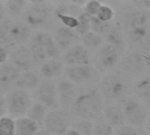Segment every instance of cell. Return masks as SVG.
Instances as JSON below:
<instances>
[{"label":"cell","mask_w":150,"mask_h":135,"mask_svg":"<svg viewBox=\"0 0 150 135\" xmlns=\"http://www.w3.org/2000/svg\"><path fill=\"white\" fill-rule=\"evenodd\" d=\"M121 26L127 41L138 51L150 50V11H142L132 5L123 8L118 21Z\"/></svg>","instance_id":"obj_1"},{"label":"cell","mask_w":150,"mask_h":135,"mask_svg":"<svg viewBox=\"0 0 150 135\" xmlns=\"http://www.w3.org/2000/svg\"><path fill=\"white\" fill-rule=\"evenodd\" d=\"M99 90L105 105H121L131 97L132 83L122 71L112 70L101 78Z\"/></svg>","instance_id":"obj_2"},{"label":"cell","mask_w":150,"mask_h":135,"mask_svg":"<svg viewBox=\"0 0 150 135\" xmlns=\"http://www.w3.org/2000/svg\"><path fill=\"white\" fill-rule=\"evenodd\" d=\"M105 106V102L99 89L91 88L78 92L71 110L76 117L81 119L80 120L93 122L102 118Z\"/></svg>","instance_id":"obj_3"},{"label":"cell","mask_w":150,"mask_h":135,"mask_svg":"<svg viewBox=\"0 0 150 135\" xmlns=\"http://www.w3.org/2000/svg\"><path fill=\"white\" fill-rule=\"evenodd\" d=\"M27 47L35 64L41 65L50 59H60V51L53 35L45 31H38L32 35Z\"/></svg>","instance_id":"obj_4"},{"label":"cell","mask_w":150,"mask_h":135,"mask_svg":"<svg viewBox=\"0 0 150 135\" xmlns=\"http://www.w3.org/2000/svg\"><path fill=\"white\" fill-rule=\"evenodd\" d=\"M52 7L46 1L28 2L27 7L23 13V21L31 28L43 27L50 19Z\"/></svg>","instance_id":"obj_5"},{"label":"cell","mask_w":150,"mask_h":135,"mask_svg":"<svg viewBox=\"0 0 150 135\" xmlns=\"http://www.w3.org/2000/svg\"><path fill=\"white\" fill-rule=\"evenodd\" d=\"M5 98L8 114L11 118L16 119L26 116L28 110L33 105L29 91L23 90L13 89L8 91Z\"/></svg>","instance_id":"obj_6"},{"label":"cell","mask_w":150,"mask_h":135,"mask_svg":"<svg viewBox=\"0 0 150 135\" xmlns=\"http://www.w3.org/2000/svg\"><path fill=\"white\" fill-rule=\"evenodd\" d=\"M120 105L127 125L137 128H142L146 126L149 117L148 109L138 98L129 97Z\"/></svg>","instance_id":"obj_7"},{"label":"cell","mask_w":150,"mask_h":135,"mask_svg":"<svg viewBox=\"0 0 150 135\" xmlns=\"http://www.w3.org/2000/svg\"><path fill=\"white\" fill-rule=\"evenodd\" d=\"M121 59V53L113 46L105 44L95 52L94 68L96 70L106 74L112 71L115 67L120 64Z\"/></svg>","instance_id":"obj_8"},{"label":"cell","mask_w":150,"mask_h":135,"mask_svg":"<svg viewBox=\"0 0 150 135\" xmlns=\"http://www.w3.org/2000/svg\"><path fill=\"white\" fill-rule=\"evenodd\" d=\"M120 66L124 74L135 76V77L145 74L148 69L144 53L138 50H132L121 55Z\"/></svg>","instance_id":"obj_9"},{"label":"cell","mask_w":150,"mask_h":135,"mask_svg":"<svg viewBox=\"0 0 150 135\" xmlns=\"http://www.w3.org/2000/svg\"><path fill=\"white\" fill-rule=\"evenodd\" d=\"M44 129L53 135H64L71 127V119L63 110L49 111L43 123Z\"/></svg>","instance_id":"obj_10"},{"label":"cell","mask_w":150,"mask_h":135,"mask_svg":"<svg viewBox=\"0 0 150 135\" xmlns=\"http://www.w3.org/2000/svg\"><path fill=\"white\" fill-rule=\"evenodd\" d=\"M38 102L45 105L48 110H56L60 107L56 84L50 80H44L36 89Z\"/></svg>","instance_id":"obj_11"},{"label":"cell","mask_w":150,"mask_h":135,"mask_svg":"<svg viewBox=\"0 0 150 135\" xmlns=\"http://www.w3.org/2000/svg\"><path fill=\"white\" fill-rule=\"evenodd\" d=\"M32 37V28L29 27L24 21L11 20L8 32L9 47L25 46Z\"/></svg>","instance_id":"obj_12"},{"label":"cell","mask_w":150,"mask_h":135,"mask_svg":"<svg viewBox=\"0 0 150 135\" xmlns=\"http://www.w3.org/2000/svg\"><path fill=\"white\" fill-rule=\"evenodd\" d=\"M62 60L66 67L91 65V53L79 42L65 51Z\"/></svg>","instance_id":"obj_13"},{"label":"cell","mask_w":150,"mask_h":135,"mask_svg":"<svg viewBox=\"0 0 150 135\" xmlns=\"http://www.w3.org/2000/svg\"><path fill=\"white\" fill-rule=\"evenodd\" d=\"M95 68L91 65L69 66L65 67V78L76 86L84 85L91 83L95 76Z\"/></svg>","instance_id":"obj_14"},{"label":"cell","mask_w":150,"mask_h":135,"mask_svg":"<svg viewBox=\"0 0 150 135\" xmlns=\"http://www.w3.org/2000/svg\"><path fill=\"white\" fill-rule=\"evenodd\" d=\"M9 61L16 66L21 72L32 70L35 65L30 51L26 46L16 47L9 50Z\"/></svg>","instance_id":"obj_15"},{"label":"cell","mask_w":150,"mask_h":135,"mask_svg":"<svg viewBox=\"0 0 150 135\" xmlns=\"http://www.w3.org/2000/svg\"><path fill=\"white\" fill-rule=\"evenodd\" d=\"M59 105L63 109L71 108L78 92L76 85L72 83L67 78L60 79L56 83Z\"/></svg>","instance_id":"obj_16"},{"label":"cell","mask_w":150,"mask_h":135,"mask_svg":"<svg viewBox=\"0 0 150 135\" xmlns=\"http://www.w3.org/2000/svg\"><path fill=\"white\" fill-rule=\"evenodd\" d=\"M53 37L62 53H64L80 41V36L75 30L63 25L58 26L55 29Z\"/></svg>","instance_id":"obj_17"},{"label":"cell","mask_w":150,"mask_h":135,"mask_svg":"<svg viewBox=\"0 0 150 135\" xmlns=\"http://www.w3.org/2000/svg\"><path fill=\"white\" fill-rule=\"evenodd\" d=\"M132 91L147 109H150V73H145L135 78L132 83Z\"/></svg>","instance_id":"obj_18"},{"label":"cell","mask_w":150,"mask_h":135,"mask_svg":"<svg viewBox=\"0 0 150 135\" xmlns=\"http://www.w3.org/2000/svg\"><path fill=\"white\" fill-rule=\"evenodd\" d=\"M21 73V70L10 61L0 65V90L5 91L14 88Z\"/></svg>","instance_id":"obj_19"},{"label":"cell","mask_w":150,"mask_h":135,"mask_svg":"<svg viewBox=\"0 0 150 135\" xmlns=\"http://www.w3.org/2000/svg\"><path fill=\"white\" fill-rule=\"evenodd\" d=\"M65 69V64L61 59H50L40 65L39 74L45 80H53L60 77Z\"/></svg>","instance_id":"obj_20"},{"label":"cell","mask_w":150,"mask_h":135,"mask_svg":"<svg viewBox=\"0 0 150 135\" xmlns=\"http://www.w3.org/2000/svg\"><path fill=\"white\" fill-rule=\"evenodd\" d=\"M103 38L105 43L113 46L119 51H120L121 54L127 47L126 36L121 26L118 22L112 24L111 27L109 28L107 33L103 36Z\"/></svg>","instance_id":"obj_21"},{"label":"cell","mask_w":150,"mask_h":135,"mask_svg":"<svg viewBox=\"0 0 150 135\" xmlns=\"http://www.w3.org/2000/svg\"><path fill=\"white\" fill-rule=\"evenodd\" d=\"M102 117L114 129L127 124L121 105H105Z\"/></svg>","instance_id":"obj_22"},{"label":"cell","mask_w":150,"mask_h":135,"mask_svg":"<svg viewBox=\"0 0 150 135\" xmlns=\"http://www.w3.org/2000/svg\"><path fill=\"white\" fill-rule=\"evenodd\" d=\"M40 77L41 76H40V74H38L33 69L22 72L14 85V89L23 90L26 91L36 90L42 82Z\"/></svg>","instance_id":"obj_23"},{"label":"cell","mask_w":150,"mask_h":135,"mask_svg":"<svg viewBox=\"0 0 150 135\" xmlns=\"http://www.w3.org/2000/svg\"><path fill=\"white\" fill-rule=\"evenodd\" d=\"M15 135H36L40 127L26 116L15 120Z\"/></svg>","instance_id":"obj_24"},{"label":"cell","mask_w":150,"mask_h":135,"mask_svg":"<svg viewBox=\"0 0 150 135\" xmlns=\"http://www.w3.org/2000/svg\"><path fill=\"white\" fill-rule=\"evenodd\" d=\"M79 42L91 53L97 52L105 44L104 38L92 31H90L89 33L81 35Z\"/></svg>","instance_id":"obj_25"},{"label":"cell","mask_w":150,"mask_h":135,"mask_svg":"<svg viewBox=\"0 0 150 135\" xmlns=\"http://www.w3.org/2000/svg\"><path fill=\"white\" fill-rule=\"evenodd\" d=\"M48 112V109L40 102H34L31 105L26 113V117L35 121L40 127L43 126L45 118Z\"/></svg>","instance_id":"obj_26"},{"label":"cell","mask_w":150,"mask_h":135,"mask_svg":"<svg viewBox=\"0 0 150 135\" xmlns=\"http://www.w3.org/2000/svg\"><path fill=\"white\" fill-rule=\"evenodd\" d=\"M28 4V1L25 0H7L4 2L6 15L11 18H17L23 15Z\"/></svg>","instance_id":"obj_27"},{"label":"cell","mask_w":150,"mask_h":135,"mask_svg":"<svg viewBox=\"0 0 150 135\" xmlns=\"http://www.w3.org/2000/svg\"><path fill=\"white\" fill-rule=\"evenodd\" d=\"M93 133L94 135H114L115 129L102 117L93 122Z\"/></svg>","instance_id":"obj_28"},{"label":"cell","mask_w":150,"mask_h":135,"mask_svg":"<svg viewBox=\"0 0 150 135\" xmlns=\"http://www.w3.org/2000/svg\"><path fill=\"white\" fill-rule=\"evenodd\" d=\"M78 20H79V25L75 31L79 36L85 34L89 33L90 31H91V16H89L83 11L78 16Z\"/></svg>","instance_id":"obj_29"},{"label":"cell","mask_w":150,"mask_h":135,"mask_svg":"<svg viewBox=\"0 0 150 135\" xmlns=\"http://www.w3.org/2000/svg\"><path fill=\"white\" fill-rule=\"evenodd\" d=\"M14 119L5 116L0 119V135H15Z\"/></svg>","instance_id":"obj_30"},{"label":"cell","mask_w":150,"mask_h":135,"mask_svg":"<svg viewBox=\"0 0 150 135\" xmlns=\"http://www.w3.org/2000/svg\"><path fill=\"white\" fill-rule=\"evenodd\" d=\"M112 22L106 23L99 20L96 16L91 17V31L101 35L102 37L107 33L109 28L112 25Z\"/></svg>","instance_id":"obj_31"},{"label":"cell","mask_w":150,"mask_h":135,"mask_svg":"<svg viewBox=\"0 0 150 135\" xmlns=\"http://www.w3.org/2000/svg\"><path fill=\"white\" fill-rule=\"evenodd\" d=\"M96 17L103 22L109 23L112 22L115 18V11L111 6L107 4H102Z\"/></svg>","instance_id":"obj_32"},{"label":"cell","mask_w":150,"mask_h":135,"mask_svg":"<svg viewBox=\"0 0 150 135\" xmlns=\"http://www.w3.org/2000/svg\"><path fill=\"white\" fill-rule=\"evenodd\" d=\"M11 20L5 19L0 24V47H4L5 48L9 47V39H8V32Z\"/></svg>","instance_id":"obj_33"},{"label":"cell","mask_w":150,"mask_h":135,"mask_svg":"<svg viewBox=\"0 0 150 135\" xmlns=\"http://www.w3.org/2000/svg\"><path fill=\"white\" fill-rule=\"evenodd\" d=\"M101 6H102V3L99 1H97V0L86 1L84 5L83 6V11L89 16L95 17L97 16Z\"/></svg>","instance_id":"obj_34"},{"label":"cell","mask_w":150,"mask_h":135,"mask_svg":"<svg viewBox=\"0 0 150 135\" xmlns=\"http://www.w3.org/2000/svg\"><path fill=\"white\" fill-rule=\"evenodd\" d=\"M75 128H76L81 135H94L93 133V122L88 120H80L76 123Z\"/></svg>","instance_id":"obj_35"},{"label":"cell","mask_w":150,"mask_h":135,"mask_svg":"<svg viewBox=\"0 0 150 135\" xmlns=\"http://www.w3.org/2000/svg\"><path fill=\"white\" fill-rule=\"evenodd\" d=\"M114 135H142L141 128L132 127L130 125H124L115 129Z\"/></svg>","instance_id":"obj_36"},{"label":"cell","mask_w":150,"mask_h":135,"mask_svg":"<svg viewBox=\"0 0 150 135\" xmlns=\"http://www.w3.org/2000/svg\"><path fill=\"white\" fill-rule=\"evenodd\" d=\"M130 4L142 11H150V0H134Z\"/></svg>","instance_id":"obj_37"},{"label":"cell","mask_w":150,"mask_h":135,"mask_svg":"<svg viewBox=\"0 0 150 135\" xmlns=\"http://www.w3.org/2000/svg\"><path fill=\"white\" fill-rule=\"evenodd\" d=\"M6 114H8L6 98H5V96L0 95V119L3 117H5Z\"/></svg>","instance_id":"obj_38"},{"label":"cell","mask_w":150,"mask_h":135,"mask_svg":"<svg viewBox=\"0 0 150 135\" xmlns=\"http://www.w3.org/2000/svg\"><path fill=\"white\" fill-rule=\"evenodd\" d=\"M9 59V50L4 47H0V65L5 63Z\"/></svg>","instance_id":"obj_39"},{"label":"cell","mask_w":150,"mask_h":135,"mask_svg":"<svg viewBox=\"0 0 150 135\" xmlns=\"http://www.w3.org/2000/svg\"><path fill=\"white\" fill-rule=\"evenodd\" d=\"M6 11L4 5V2H0V24L6 19Z\"/></svg>","instance_id":"obj_40"},{"label":"cell","mask_w":150,"mask_h":135,"mask_svg":"<svg viewBox=\"0 0 150 135\" xmlns=\"http://www.w3.org/2000/svg\"><path fill=\"white\" fill-rule=\"evenodd\" d=\"M64 135H81V134H80V132L76 128H75L73 127H70Z\"/></svg>","instance_id":"obj_41"},{"label":"cell","mask_w":150,"mask_h":135,"mask_svg":"<svg viewBox=\"0 0 150 135\" xmlns=\"http://www.w3.org/2000/svg\"><path fill=\"white\" fill-rule=\"evenodd\" d=\"M36 135H53L52 134H50L49 132H47V130H45L44 128L43 129H40V131L37 133Z\"/></svg>","instance_id":"obj_42"},{"label":"cell","mask_w":150,"mask_h":135,"mask_svg":"<svg viewBox=\"0 0 150 135\" xmlns=\"http://www.w3.org/2000/svg\"><path fill=\"white\" fill-rule=\"evenodd\" d=\"M144 53V52H143ZM144 57L146 59V61H147V65H148V69H150V54H147V53H144Z\"/></svg>","instance_id":"obj_43"},{"label":"cell","mask_w":150,"mask_h":135,"mask_svg":"<svg viewBox=\"0 0 150 135\" xmlns=\"http://www.w3.org/2000/svg\"><path fill=\"white\" fill-rule=\"evenodd\" d=\"M146 127H147V129L149 131L150 134V114H149V117H148V119H147V123H146Z\"/></svg>","instance_id":"obj_44"}]
</instances>
